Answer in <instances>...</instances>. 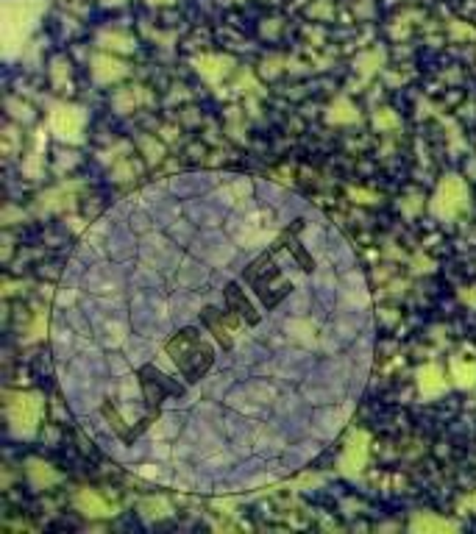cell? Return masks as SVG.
I'll use <instances>...</instances> for the list:
<instances>
[{
	"label": "cell",
	"instance_id": "cell-1",
	"mask_svg": "<svg viewBox=\"0 0 476 534\" xmlns=\"http://www.w3.org/2000/svg\"><path fill=\"white\" fill-rule=\"evenodd\" d=\"M167 354L173 359V364L184 373V379H190V381H198L215 362V348L203 340V334L198 328H182L167 343Z\"/></svg>",
	"mask_w": 476,
	"mask_h": 534
},
{
	"label": "cell",
	"instance_id": "cell-2",
	"mask_svg": "<svg viewBox=\"0 0 476 534\" xmlns=\"http://www.w3.org/2000/svg\"><path fill=\"white\" fill-rule=\"evenodd\" d=\"M245 281L256 290V295L265 301V307H276L287 292H290V284L282 275V270L276 267V262L270 256H262L256 259L254 265L245 270Z\"/></svg>",
	"mask_w": 476,
	"mask_h": 534
},
{
	"label": "cell",
	"instance_id": "cell-3",
	"mask_svg": "<svg viewBox=\"0 0 476 534\" xmlns=\"http://www.w3.org/2000/svg\"><path fill=\"white\" fill-rule=\"evenodd\" d=\"M6 409H8V420H11V429L17 434H34L37 423H40V415H42V400L40 396H31V393H8L6 396Z\"/></svg>",
	"mask_w": 476,
	"mask_h": 534
},
{
	"label": "cell",
	"instance_id": "cell-4",
	"mask_svg": "<svg viewBox=\"0 0 476 534\" xmlns=\"http://www.w3.org/2000/svg\"><path fill=\"white\" fill-rule=\"evenodd\" d=\"M465 206H468V186H465V181L457 176H448L440 184V189H437V195H434V201H432L434 215H440V218H454V215H460Z\"/></svg>",
	"mask_w": 476,
	"mask_h": 534
},
{
	"label": "cell",
	"instance_id": "cell-5",
	"mask_svg": "<svg viewBox=\"0 0 476 534\" xmlns=\"http://www.w3.org/2000/svg\"><path fill=\"white\" fill-rule=\"evenodd\" d=\"M31 20H34V11L28 8V0H8L3 6V23H6L8 44H11V40H23L25 37Z\"/></svg>",
	"mask_w": 476,
	"mask_h": 534
},
{
	"label": "cell",
	"instance_id": "cell-6",
	"mask_svg": "<svg viewBox=\"0 0 476 534\" xmlns=\"http://www.w3.org/2000/svg\"><path fill=\"white\" fill-rule=\"evenodd\" d=\"M368 462V434L365 432H354L345 443V451H343V459H340V468L345 476H354L365 468Z\"/></svg>",
	"mask_w": 476,
	"mask_h": 534
},
{
	"label": "cell",
	"instance_id": "cell-7",
	"mask_svg": "<svg viewBox=\"0 0 476 534\" xmlns=\"http://www.w3.org/2000/svg\"><path fill=\"white\" fill-rule=\"evenodd\" d=\"M50 129L61 139H76L81 131V114L70 106H56L53 114H50Z\"/></svg>",
	"mask_w": 476,
	"mask_h": 534
},
{
	"label": "cell",
	"instance_id": "cell-8",
	"mask_svg": "<svg viewBox=\"0 0 476 534\" xmlns=\"http://www.w3.org/2000/svg\"><path fill=\"white\" fill-rule=\"evenodd\" d=\"M143 387H145V396H148V400L150 403H159V400L165 398L167 393H176L179 387L176 384H170L159 370H153V367H145L143 373Z\"/></svg>",
	"mask_w": 476,
	"mask_h": 534
},
{
	"label": "cell",
	"instance_id": "cell-9",
	"mask_svg": "<svg viewBox=\"0 0 476 534\" xmlns=\"http://www.w3.org/2000/svg\"><path fill=\"white\" fill-rule=\"evenodd\" d=\"M76 506L87 518H109V515H114V506H109L95 490H81L76 495Z\"/></svg>",
	"mask_w": 476,
	"mask_h": 534
},
{
	"label": "cell",
	"instance_id": "cell-10",
	"mask_svg": "<svg viewBox=\"0 0 476 534\" xmlns=\"http://www.w3.org/2000/svg\"><path fill=\"white\" fill-rule=\"evenodd\" d=\"M226 301H229V312H234V314H237V317H242L245 323H256V320H259V314L254 312L251 301H248V298L242 295V290H239V287H234V284H232V287L226 290Z\"/></svg>",
	"mask_w": 476,
	"mask_h": 534
},
{
	"label": "cell",
	"instance_id": "cell-11",
	"mask_svg": "<svg viewBox=\"0 0 476 534\" xmlns=\"http://www.w3.org/2000/svg\"><path fill=\"white\" fill-rule=\"evenodd\" d=\"M418 384H421V393L427 396H437L446 390V376L437 364H427L421 373H418Z\"/></svg>",
	"mask_w": 476,
	"mask_h": 534
},
{
	"label": "cell",
	"instance_id": "cell-12",
	"mask_svg": "<svg viewBox=\"0 0 476 534\" xmlns=\"http://www.w3.org/2000/svg\"><path fill=\"white\" fill-rule=\"evenodd\" d=\"M412 532H457V523L446 521V518H434V515H415L410 523Z\"/></svg>",
	"mask_w": 476,
	"mask_h": 534
},
{
	"label": "cell",
	"instance_id": "cell-13",
	"mask_svg": "<svg viewBox=\"0 0 476 534\" xmlns=\"http://www.w3.org/2000/svg\"><path fill=\"white\" fill-rule=\"evenodd\" d=\"M126 73V67L117 61V59H109V56H97L95 59V78L97 81H114Z\"/></svg>",
	"mask_w": 476,
	"mask_h": 534
},
{
	"label": "cell",
	"instance_id": "cell-14",
	"mask_svg": "<svg viewBox=\"0 0 476 534\" xmlns=\"http://www.w3.org/2000/svg\"><path fill=\"white\" fill-rule=\"evenodd\" d=\"M226 70H229V59H220V56H203V59H198V73L206 76V78H220Z\"/></svg>",
	"mask_w": 476,
	"mask_h": 534
},
{
	"label": "cell",
	"instance_id": "cell-15",
	"mask_svg": "<svg viewBox=\"0 0 476 534\" xmlns=\"http://www.w3.org/2000/svg\"><path fill=\"white\" fill-rule=\"evenodd\" d=\"M28 476L34 479L37 487H48V485H53V482L59 479V476L50 470V465H42V462H37V459L28 465Z\"/></svg>",
	"mask_w": 476,
	"mask_h": 534
},
{
	"label": "cell",
	"instance_id": "cell-16",
	"mask_svg": "<svg viewBox=\"0 0 476 534\" xmlns=\"http://www.w3.org/2000/svg\"><path fill=\"white\" fill-rule=\"evenodd\" d=\"M206 323H209V328L215 331V337H218L223 345H232V326H234V323H229V320L220 323V320L215 317V309L206 312Z\"/></svg>",
	"mask_w": 476,
	"mask_h": 534
},
{
	"label": "cell",
	"instance_id": "cell-17",
	"mask_svg": "<svg viewBox=\"0 0 476 534\" xmlns=\"http://www.w3.org/2000/svg\"><path fill=\"white\" fill-rule=\"evenodd\" d=\"M454 379L460 387H474L476 384V364H463V362H454Z\"/></svg>",
	"mask_w": 476,
	"mask_h": 534
},
{
	"label": "cell",
	"instance_id": "cell-18",
	"mask_svg": "<svg viewBox=\"0 0 476 534\" xmlns=\"http://www.w3.org/2000/svg\"><path fill=\"white\" fill-rule=\"evenodd\" d=\"M329 117H332L334 123H351V120H357V112H354V109H351V106L343 100V103H337V106H334Z\"/></svg>",
	"mask_w": 476,
	"mask_h": 534
},
{
	"label": "cell",
	"instance_id": "cell-19",
	"mask_svg": "<svg viewBox=\"0 0 476 534\" xmlns=\"http://www.w3.org/2000/svg\"><path fill=\"white\" fill-rule=\"evenodd\" d=\"M376 126H379V129H387V126H395V117H393V114H390V112L384 109V112H379V114H376Z\"/></svg>",
	"mask_w": 476,
	"mask_h": 534
},
{
	"label": "cell",
	"instance_id": "cell-20",
	"mask_svg": "<svg viewBox=\"0 0 476 534\" xmlns=\"http://www.w3.org/2000/svg\"><path fill=\"white\" fill-rule=\"evenodd\" d=\"M106 3H120V0H106Z\"/></svg>",
	"mask_w": 476,
	"mask_h": 534
}]
</instances>
